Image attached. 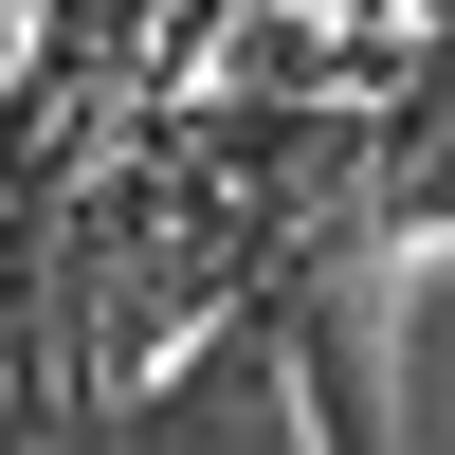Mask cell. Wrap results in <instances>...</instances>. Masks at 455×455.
I'll use <instances>...</instances> for the list:
<instances>
[{
    "label": "cell",
    "instance_id": "obj_1",
    "mask_svg": "<svg viewBox=\"0 0 455 455\" xmlns=\"http://www.w3.org/2000/svg\"><path fill=\"white\" fill-rule=\"evenodd\" d=\"M291 310L274 291H237V310H201L182 328V364L146 383V419H128V455H328V419H291Z\"/></svg>",
    "mask_w": 455,
    "mask_h": 455
},
{
    "label": "cell",
    "instance_id": "obj_2",
    "mask_svg": "<svg viewBox=\"0 0 455 455\" xmlns=\"http://www.w3.org/2000/svg\"><path fill=\"white\" fill-rule=\"evenodd\" d=\"M328 19H401V0H328Z\"/></svg>",
    "mask_w": 455,
    "mask_h": 455
},
{
    "label": "cell",
    "instance_id": "obj_3",
    "mask_svg": "<svg viewBox=\"0 0 455 455\" xmlns=\"http://www.w3.org/2000/svg\"><path fill=\"white\" fill-rule=\"evenodd\" d=\"M0 92H19V19H0Z\"/></svg>",
    "mask_w": 455,
    "mask_h": 455
}]
</instances>
